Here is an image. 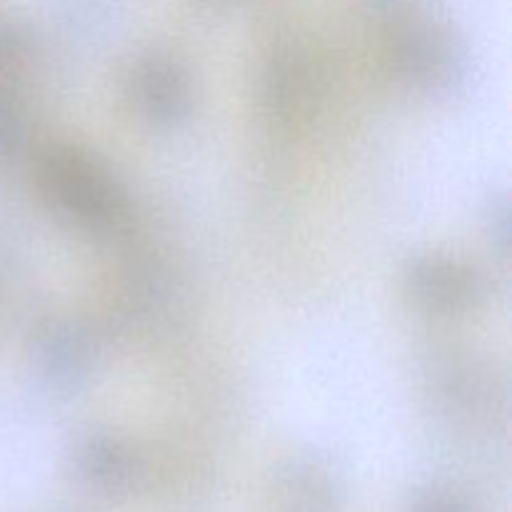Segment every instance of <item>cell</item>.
Segmentation results:
<instances>
[{
	"label": "cell",
	"instance_id": "obj_1",
	"mask_svg": "<svg viewBox=\"0 0 512 512\" xmlns=\"http://www.w3.org/2000/svg\"><path fill=\"white\" fill-rule=\"evenodd\" d=\"M45 180L55 200L88 223H105L118 213V195L108 180L75 155H53L45 168Z\"/></svg>",
	"mask_w": 512,
	"mask_h": 512
},
{
	"label": "cell",
	"instance_id": "obj_2",
	"mask_svg": "<svg viewBox=\"0 0 512 512\" xmlns=\"http://www.w3.org/2000/svg\"><path fill=\"white\" fill-rule=\"evenodd\" d=\"M413 285L420 298L448 308L458 305L470 293V280L448 263H420L413 273Z\"/></svg>",
	"mask_w": 512,
	"mask_h": 512
},
{
	"label": "cell",
	"instance_id": "obj_3",
	"mask_svg": "<svg viewBox=\"0 0 512 512\" xmlns=\"http://www.w3.org/2000/svg\"><path fill=\"white\" fill-rule=\"evenodd\" d=\"M140 98L145 100L150 113L158 118H170L183 105V85L168 65L150 63L140 75Z\"/></svg>",
	"mask_w": 512,
	"mask_h": 512
},
{
	"label": "cell",
	"instance_id": "obj_4",
	"mask_svg": "<svg viewBox=\"0 0 512 512\" xmlns=\"http://www.w3.org/2000/svg\"><path fill=\"white\" fill-rule=\"evenodd\" d=\"M80 465H83V473L93 483L105 485V488H115V485L125 483L130 478L128 455L115 448L113 443H105V440L90 443L85 448L83 458H80Z\"/></svg>",
	"mask_w": 512,
	"mask_h": 512
},
{
	"label": "cell",
	"instance_id": "obj_5",
	"mask_svg": "<svg viewBox=\"0 0 512 512\" xmlns=\"http://www.w3.org/2000/svg\"><path fill=\"white\" fill-rule=\"evenodd\" d=\"M415 512H468L465 505H460L455 498L448 495H433V498L423 500V503L415 508Z\"/></svg>",
	"mask_w": 512,
	"mask_h": 512
}]
</instances>
